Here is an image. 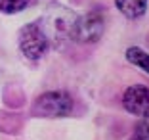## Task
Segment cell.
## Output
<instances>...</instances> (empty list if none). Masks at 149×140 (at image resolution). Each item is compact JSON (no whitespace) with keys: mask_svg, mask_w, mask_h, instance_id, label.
Returning <instances> with one entry per match:
<instances>
[{"mask_svg":"<svg viewBox=\"0 0 149 140\" xmlns=\"http://www.w3.org/2000/svg\"><path fill=\"white\" fill-rule=\"evenodd\" d=\"M71 111H73V96L65 90L44 92L31 106V115L44 119L67 117Z\"/></svg>","mask_w":149,"mask_h":140,"instance_id":"6da1fadb","label":"cell"},{"mask_svg":"<svg viewBox=\"0 0 149 140\" xmlns=\"http://www.w3.org/2000/svg\"><path fill=\"white\" fill-rule=\"evenodd\" d=\"M105 18L100 10H92L74 19L69 25V37L79 44H94L103 37Z\"/></svg>","mask_w":149,"mask_h":140,"instance_id":"7a4b0ae2","label":"cell"},{"mask_svg":"<svg viewBox=\"0 0 149 140\" xmlns=\"http://www.w3.org/2000/svg\"><path fill=\"white\" fill-rule=\"evenodd\" d=\"M17 44L21 54L31 61H36L46 54L48 50V37L44 33V27L38 21L27 23L25 27H21L17 37Z\"/></svg>","mask_w":149,"mask_h":140,"instance_id":"3957f363","label":"cell"},{"mask_svg":"<svg viewBox=\"0 0 149 140\" xmlns=\"http://www.w3.org/2000/svg\"><path fill=\"white\" fill-rule=\"evenodd\" d=\"M123 106L130 115L149 119V87L132 84L123 94Z\"/></svg>","mask_w":149,"mask_h":140,"instance_id":"277c9868","label":"cell"},{"mask_svg":"<svg viewBox=\"0 0 149 140\" xmlns=\"http://www.w3.org/2000/svg\"><path fill=\"white\" fill-rule=\"evenodd\" d=\"M149 0H115V6L118 12L128 19H138L147 12Z\"/></svg>","mask_w":149,"mask_h":140,"instance_id":"5b68a950","label":"cell"},{"mask_svg":"<svg viewBox=\"0 0 149 140\" xmlns=\"http://www.w3.org/2000/svg\"><path fill=\"white\" fill-rule=\"evenodd\" d=\"M124 56L132 65H136L138 69H141L143 73L149 75V54L145 50H141L140 46H130V48H126Z\"/></svg>","mask_w":149,"mask_h":140,"instance_id":"8992f818","label":"cell"},{"mask_svg":"<svg viewBox=\"0 0 149 140\" xmlns=\"http://www.w3.org/2000/svg\"><path fill=\"white\" fill-rule=\"evenodd\" d=\"M31 4V0H0V13L12 15V13H19Z\"/></svg>","mask_w":149,"mask_h":140,"instance_id":"52a82bcc","label":"cell"},{"mask_svg":"<svg viewBox=\"0 0 149 140\" xmlns=\"http://www.w3.org/2000/svg\"><path fill=\"white\" fill-rule=\"evenodd\" d=\"M130 140H149V119H141L134 127Z\"/></svg>","mask_w":149,"mask_h":140,"instance_id":"ba28073f","label":"cell"}]
</instances>
